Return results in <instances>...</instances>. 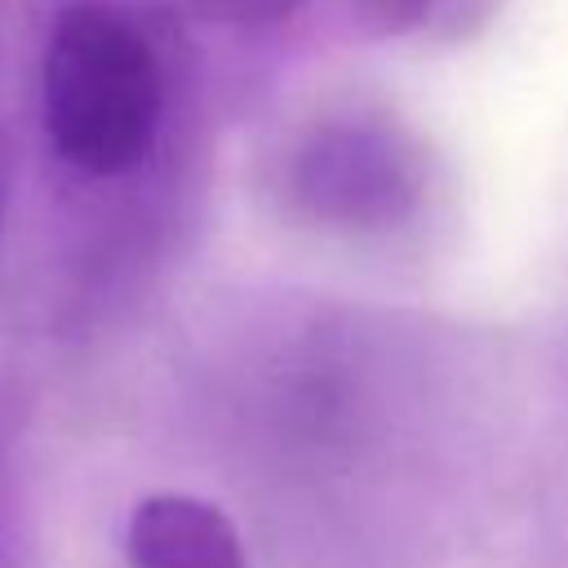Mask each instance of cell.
<instances>
[{
    "label": "cell",
    "instance_id": "6da1fadb",
    "mask_svg": "<svg viewBox=\"0 0 568 568\" xmlns=\"http://www.w3.org/2000/svg\"><path fill=\"white\" fill-rule=\"evenodd\" d=\"M164 75L146 31L111 4L53 18L40 58V124L53 155L84 178L133 173L160 133Z\"/></svg>",
    "mask_w": 568,
    "mask_h": 568
},
{
    "label": "cell",
    "instance_id": "3957f363",
    "mask_svg": "<svg viewBox=\"0 0 568 568\" xmlns=\"http://www.w3.org/2000/svg\"><path fill=\"white\" fill-rule=\"evenodd\" d=\"M129 568H248L235 524L204 497L151 493L124 532Z\"/></svg>",
    "mask_w": 568,
    "mask_h": 568
},
{
    "label": "cell",
    "instance_id": "7a4b0ae2",
    "mask_svg": "<svg viewBox=\"0 0 568 568\" xmlns=\"http://www.w3.org/2000/svg\"><path fill=\"white\" fill-rule=\"evenodd\" d=\"M297 200L333 222H386L417 195V169L408 146L364 120L328 124L293 160Z\"/></svg>",
    "mask_w": 568,
    "mask_h": 568
}]
</instances>
